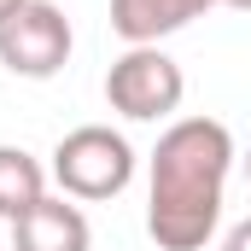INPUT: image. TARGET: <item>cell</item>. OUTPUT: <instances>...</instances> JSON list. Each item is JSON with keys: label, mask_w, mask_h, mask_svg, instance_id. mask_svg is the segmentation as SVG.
Instances as JSON below:
<instances>
[{"label": "cell", "mask_w": 251, "mask_h": 251, "mask_svg": "<svg viewBox=\"0 0 251 251\" xmlns=\"http://www.w3.org/2000/svg\"><path fill=\"white\" fill-rule=\"evenodd\" d=\"M234 134L216 117H176L146 158V234L158 251H204L222 228Z\"/></svg>", "instance_id": "1"}, {"label": "cell", "mask_w": 251, "mask_h": 251, "mask_svg": "<svg viewBox=\"0 0 251 251\" xmlns=\"http://www.w3.org/2000/svg\"><path fill=\"white\" fill-rule=\"evenodd\" d=\"M134 164H140V158H134L128 134H117L111 123H82V128H70V134H59L47 176L59 181L64 199L105 204V199L128 193V181H134Z\"/></svg>", "instance_id": "2"}, {"label": "cell", "mask_w": 251, "mask_h": 251, "mask_svg": "<svg viewBox=\"0 0 251 251\" xmlns=\"http://www.w3.org/2000/svg\"><path fill=\"white\" fill-rule=\"evenodd\" d=\"M187 100V76L164 47H128L105 70V105L128 123H170Z\"/></svg>", "instance_id": "3"}, {"label": "cell", "mask_w": 251, "mask_h": 251, "mask_svg": "<svg viewBox=\"0 0 251 251\" xmlns=\"http://www.w3.org/2000/svg\"><path fill=\"white\" fill-rule=\"evenodd\" d=\"M76 29L53 0H24L0 18V64L24 82H47L70 64Z\"/></svg>", "instance_id": "4"}, {"label": "cell", "mask_w": 251, "mask_h": 251, "mask_svg": "<svg viewBox=\"0 0 251 251\" xmlns=\"http://www.w3.org/2000/svg\"><path fill=\"white\" fill-rule=\"evenodd\" d=\"M94 246V228H88V216L70 204V199H41V204H29L18 222H12V251H88Z\"/></svg>", "instance_id": "5"}, {"label": "cell", "mask_w": 251, "mask_h": 251, "mask_svg": "<svg viewBox=\"0 0 251 251\" xmlns=\"http://www.w3.org/2000/svg\"><path fill=\"white\" fill-rule=\"evenodd\" d=\"M210 6H222V0H111V29L128 47H158L164 35L187 29Z\"/></svg>", "instance_id": "6"}, {"label": "cell", "mask_w": 251, "mask_h": 251, "mask_svg": "<svg viewBox=\"0 0 251 251\" xmlns=\"http://www.w3.org/2000/svg\"><path fill=\"white\" fill-rule=\"evenodd\" d=\"M41 199H47V164L29 158L24 146H0V216L18 222Z\"/></svg>", "instance_id": "7"}, {"label": "cell", "mask_w": 251, "mask_h": 251, "mask_svg": "<svg viewBox=\"0 0 251 251\" xmlns=\"http://www.w3.org/2000/svg\"><path fill=\"white\" fill-rule=\"evenodd\" d=\"M222 251H251V216H246V222H234V228L222 234Z\"/></svg>", "instance_id": "8"}, {"label": "cell", "mask_w": 251, "mask_h": 251, "mask_svg": "<svg viewBox=\"0 0 251 251\" xmlns=\"http://www.w3.org/2000/svg\"><path fill=\"white\" fill-rule=\"evenodd\" d=\"M222 6H234V12H251V0H222Z\"/></svg>", "instance_id": "9"}, {"label": "cell", "mask_w": 251, "mask_h": 251, "mask_svg": "<svg viewBox=\"0 0 251 251\" xmlns=\"http://www.w3.org/2000/svg\"><path fill=\"white\" fill-rule=\"evenodd\" d=\"M12 6H24V0H0V18H6V12H12Z\"/></svg>", "instance_id": "10"}, {"label": "cell", "mask_w": 251, "mask_h": 251, "mask_svg": "<svg viewBox=\"0 0 251 251\" xmlns=\"http://www.w3.org/2000/svg\"><path fill=\"white\" fill-rule=\"evenodd\" d=\"M240 164H246V181H251V152H246V158H240Z\"/></svg>", "instance_id": "11"}]
</instances>
